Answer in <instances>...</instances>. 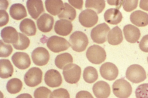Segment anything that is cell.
<instances>
[{"label": "cell", "instance_id": "cell-20", "mask_svg": "<svg viewBox=\"0 0 148 98\" xmlns=\"http://www.w3.org/2000/svg\"><path fill=\"white\" fill-rule=\"evenodd\" d=\"M105 21L110 24L116 25L121 22L123 19L122 13L116 8H110L104 13Z\"/></svg>", "mask_w": 148, "mask_h": 98}, {"label": "cell", "instance_id": "cell-3", "mask_svg": "<svg viewBox=\"0 0 148 98\" xmlns=\"http://www.w3.org/2000/svg\"><path fill=\"white\" fill-rule=\"evenodd\" d=\"M126 75L128 80L134 83L142 82L147 78L146 73L144 68L136 64L132 65L127 68Z\"/></svg>", "mask_w": 148, "mask_h": 98}, {"label": "cell", "instance_id": "cell-11", "mask_svg": "<svg viewBox=\"0 0 148 98\" xmlns=\"http://www.w3.org/2000/svg\"><path fill=\"white\" fill-rule=\"evenodd\" d=\"M100 72L102 77L106 80H115L119 74V70L116 66L111 62H106L100 67Z\"/></svg>", "mask_w": 148, "mask_h": 98}, {"label": "cell", "instance_id": "cell-14", "mask_svg": "<svg viewBox=\"0 0 148 98\" xmlns=\"http://www.w3.org/2000/svg\"><path fill=\"white\" fill-rule=\"evenodd\" d=\"M26 6L29 15L35 20L45 11L43 2L41 0H28Z\"/></svg>", "mask_w": 148, "mask_h": 98}, {"label": "cell", "instance_id": "cell-4", "mask_svg": "<svg viewBox=\"0 0 148 98\" xmlns=\"http://www.w3.org/2000/svg\"><path fill=\"white\" fill-rule=\"evenodd\" d=\"M86 57L91 63L99 64L105 61L106 55L103 48L99 45H94L88 49L86 52Z\"/></svg>", "mask_w": 148, "mask_h": 98}, {"label": "cell", "instance_id": "cell-15", "mask_svg": "<svg viewBox=\"0 0 148 98\" xmlns=\"http://www.w3.org/2000/svg\"><path fill=\"white\" fill-rule=\"evenodd\" d=\"M54 18L47 13L42 15L37 20L36 23L39 30L46 33L51 31L54 23Z\"/></svg>", "mask_w": 148, "mask_h": 98}, {"label": "cell", "instance_id": "cell-7", "mask_svg": "<svg viewBox=\"0 0 148 98\" xmlns=\"http://www.w3.org/2000/svg\"><path fill=\"white\" fill-rule=\"evenodd\" d=\"M47 46L50 50L54 53L66 51L71 46L66 39L57 36L50 37L47 41Z\"/></svg>", "mask_w": 148, "mask_h": 98}, {"label": "cell", "instance_id": "cell-37", "mask_svg": "<svg viewBox=\"0 0 148 98\" xmlns=\"http://www.w3.org/2000/svg\"><path fill=\"white\" fill-rule=\"evenodd\" d=\"M138 1H123L122 5L125 11L130 12L135 10L137 7Z\"/></svg>", "mask_w": 148, "mask_h": 98}, {"label": "cell", "instance_id": "cell-47", "mask_svg": "<svg viewBox=\"0 0 148 98\" xmlns=\"http://www.w3.org/2000/svg\"></svg>", "mask_w": 148, "mask_h": 98}, {"label": "cell", "instance_id": "cell-32", "mask_svg": "<svg viewBox=\"0 0 148 98\" xmlns=\"http://www.w3.org/2000/svg\"><path fill=\"white\" fill-rule=\"evenodd\" d=\"M18 39L16 43L13 44L14 48L17 50H23L28 48L30 41L28 37L18 32Z\"/></svg>", "mask_w": 148, "mask_h": 98}, {"label": "cell", "instance_id": "cell-36", "mask_svg": "<svg viewBox=\"0 0 148 98\" xmlns=\"http://www.w3.org/2000/svg\"><path fill=\"white\" fill-rule=\"evenodd\" d=\"M68 91L64 88H60L54 91L51 94L50 98H70Z\"/></svg>", "mask_w": 148, "mask_h": 98}, {"label": "cell", "instance_id": "cell-35", "mask_svg": "<svg viewBox=\"0 0 148 98\" xmlns=\"http://www.w3.org/2000/svg\"><path fill=\"white\" fill-rule=\"evenodd\" d=\"M137 98H148V83H144L139 86L135 91Z\"/></svg>", "mask_w": 148, "mask_h": 98}, {"label": "cell", "instance_id": "cell-1", "mask_svg": "<svg viewBox=\"0 0 148 98\" xmlns=\"http://www.w3.org/2000/svg\"><path fill=\"white\" fill-rule=\"evenodd\" d=\"M69 43L73 51L77 52H82L86 49L89 43V40L84 32L76 31L71 35Z\"/></svg>", "mask_w": 148, "mask_h": 98}, {"label": "cell", "instance_id": "cell-21", "mask_svg": "<svg viewBox=\"0 0 148 98\" xmlns=\"http://www.w3.org/2000/svg\"><path fill=\"white\" fill-rule=\"evenodd\" d=\"M130 19L133 24L138 27H144L148 25V14L140 10L132 12Z\"/></svg>", "mask_w": 148, "mask_h": 98}, {"label": "cell", "instance_id": "cell-25", "mask_svg": "<svg viewBox=\"0 0 148 98\" xmlns=\"http://www.w3.org/2000/svg\"><path fill=\"white\" fill-rule=\"evenodd\" d=\"M109 43L113 45L121 44L123 40L122 32L118 26H116L109 32L108 35Z\"/></svg>", "mask_w": 148, "mask_h": 98}, {"label": "cell", "instance_id": "cell-45", "mask_svg": "<svg viewBox=\"0 0 148 98\" xmlns=\"http://www.w3.org/2000/svg\"><path fill=\"white\" fill-rule=\"evenodd\" d=\"M16 98H33L32 96L29 94H23L18 96Z\"/></svg>", "mask_w": 148, "mask_h": 98}, {"label": "cell", "instance_id": "cell-9", "mask_svg": "<svg viewBox=\"0 0 148 98\" xmlns=\"http://www.w3.org/2000/svg\"><path fill=\"white\" fill-rule=\"evenodd\" d=\"M99 20L97 13L90 9H87L82 11L79 16V20L83 26L90 28L95 25Z\"/></svg>", "mask_w": 148, "mask_h": 98}, {"label": "cell", "instance_id": "cell-44", "mask_svg": "<svg viewBox=\"0 0 148 98\" xmlns=\"http://www.w3.org/2000/svg\"><path fill=\"white\" fill-rule=\"evenodd\" d=\"M108 3L111 5L119 6L122 4L123 1H108Z\"/></svg>", "mask_w": 148, "mask_h": 98}, {"label": "cell", "instance_id": "cell-38", "mask_svg": "<svg viewBox=\"0 0 148 98\" xmlns=\"http://www.w3.org/2000/svg\"><path fill=\"white\" fill-rule=\"evenodd\" d=\"M1 19H0V26L1 27L6 25L9 21V16L8 13L5 10H0Z\"/></svg>", "mask_w": 148, "mask_h": 98}, {"label": "cell", "instance_id": "cell-40", "mask_svg": "<svg viewBox=\"0 0 148 98\" xmlns=\"http://www.w3.org/2000/svg\"><path fill=\"white\" fill-rule=\"evenodd\" d=\"M76 98H94L91 93L87 91H81L78 92Z\"/></svg>", "mask_w": 148, "mask_h": 98}, {"label": "cell", "instance_id": "cell-42", "mask_svg": "<svg viewBox=\"0 0 148 98\" xmlns=\"http://www.w3.org/2000/svg\"><path fill=\"white\" fill-rule=\"evenodd\" d=\"M140 7L143 10L148 11V0H141L140 2Z\"/></svg>", "mask_w": 148, "mask_h": 98}, {"label": "cell", "instance_id": "cell-27", "mask_svg": "<svg viewBox=\"0 0 148 98\" xmlns=\"http://www.w3.org/2000/svg\"><path fill=\"white\" fill-rule=\"evenodd\" d=\"M64 7L58 17L60 19L65 20L72 22L75 19L76 17V11L75 9L70 4L65 3Z\"/></svg>", "mask_w": 148, "mask_h": 98}, {"label": "cell", "instance_id": "cell-46", "mask_svg": "<svg viewBox=\"0 0 148 98\" xmlns=\"http://www.w3.org/2000/svg\"><path fill=\"white\" fill-rule=\"evenodd\" d=\"M147 62H148V57H147Z\"/></svg>", "mask_w": 148, "mask_h": 98}, {"label": "cell", "instance_id": "cell-24", "mask_svg": "<svg viewBox=\"0 0 148 98\" xmlns=\"http://www.w3.org/2000/svg\"><path fill=\"white\" fill-rule=\"evenodd\" d=\"M20 29L22 33L27 36H34L36 34V28L35 22L29 18H25L21 21Z\"/></svg>", "mask_w": 148, "mask_h": 98}, {"label": "cell", "instance_id": "cell-41", "mask_svg": "<svg viewBox=\"0 0 148 98\" xmlns=\"http://www.w3.org/2000/svg\"><path fill=\"white\" fill-rule=\"evenodd\" d=\"M68 2L76 8L81 10L82 8L83 4V1H68Z\"/></svg>", "mask_w": 148, "mask_h": 98}, {"label": "cell", "instance_id": "cell-28", "mask_svg": "<svg viewBox=\"0 0 148 98\" xmlns=\"http://www.w3.org/2000/svg\"><path fill=\"white\" fill-rule=\"evenodd\" d=\"M73 59L71 55L68 53H64L58 55L56 58L55 64L59 69H63L67 65L72 64Z\"/></svg>", "mask_w": 148, "mask_h": 98}, {"label": "cell", "instance_id": "cell-2", "mask_svg": "<svg viewBox=\"0 0 148 98\" xmlns=\"http://www.w3.org/2000/svg\"><path fill=\"white\" fill-rule=\"evenodd\" d=\"M114 95L119 98H127L130 96L132 89L130 83L122 78L115 81L112 86Z\"/></svg>", "mask_w": 148, "mask_h": 98}, {"label": "cell", "instance_id": "cell-30", "mask_svg": "<svg viewBox=\"0 0 148 98\" xmlns=\"http://www.w3.org/2000/svg\"><path fill=\"white\" fill-rule=\"evenodd\" d=\"M23 83L19 79L13 78L9 80L6 85L8 92L11 94H15L20 92L22 90Z\"/></svg>", "mask_w": 148, "mask_h": 98}, {"label": "cell", "instance_id": "cell-34", "mask_svg": "<svg viewBox=\"0 0 148 98\" xmlns=\"http://www.w3.org/2000/svg\"><path fill=\"white\" fill-rule=\"evenodd\" d=\"M51 91L47 87H41L36 89L34 93L35 98H50Z\"/></svg>", "mask_w": 148, "mask_h": 98}, {"label": "cell", "instance_id": "cell-16", "mask_svg": "<svg viewBox=\"0 0 148 98\" xmlns=\"http://www.w3.org/2000/svg\"><path fill=\"white\" fill-rule=\"evenodd\" d=\"M92 89L94 94L97 98H108L110 94L111 89L109 85L103 81L95 83Z\"/></svg>", "mask_w": 148, "mask_h": 98}, {"label": "cell", "instance_id": "cell-12", "mask_svg": "<svg viewBox=\"0 0 148 98\" xmlns=\"http://www.w3.org/2000/svg\"><path fill=\"white\" fill-rule=\"evenodd\" d=\"M44 80L46 84L50 87H60L62 82L61 74L57 70L50 69L46 72Z\"/></svg>", "mask_w": 148, "mask_h": 98}, {"label": "cell", "instance_id": "cell-5", "mask_svg": "<svg viewBox=\"0 0 148 98\" xmlns=\"http://www.w3.org/2000/svg\"><path fill=\"white\" fill-rule=\"evenodd\" d=\"M81 69L74 64L66 65L63 69V74L66 81L71 84H76L79 81L81 74Z\"/></svg>", "mask_w": 148, "mask_h": 98}, {"label": "cell", "instance_id": "cell-31", "mask_svg": "<svg viewBox=\"0 0 148 98\" xmlns=\"http://www.w3.org/2000/svg\"><path fill=\"white\" fill-rule=\"evenodd\" d=\"M106 5L104 1H86L85 7L87 9H90L99 14L103 11Z\"/></svg>", "mask_w": 148, "mask_h": 98}, {"label": "cell", "instance_id": "cell-10", "mask_svg": "<svg viewBox=\"0 0 148 98\" xmlns=\"http://www.w3.org/2000/svg\"><path fill=\"white\" fill-rule=\"evenodd\" d=\"M32 58L34 63L37 66H42L47 64L50 59V54L45 48L39 47L32 52Z\"/></svg>", "mask_w": 148, "mask_h": 98}, {"label": "cell", "instance_id": "cell-29", "mask_svg": "<svg viewBox=\"0 0 148 98\" xmlns=\"http://www.w3.org/2000/svg\"><path fill=\"white\" fill-rule=\"evenodd\" d=\"M98 72L93 67H87L83 72V79L86 82L88 83H94L98 79Z\"/></svg>", "mask_w": 148, "mask_h": 98}, {"label": "cell", "instance_id": "cell-6", "mask_svg": "<svg viewBox=\"0 0 148 98\" xmlns=\"http://www.w3.org/2000/svg\"><path fill=\"white\" fill-rule=\"evenodd\" d=\"M110 30V28L106 23L99 24L92 30L90 34L91 39L96 43L103 44L107 41V35Z\"/></svg>", "mask_w": 148, "mask_h": 98}, {"label": "cell", "instance_id": "cell-17", "mask_svg": "<svg viewBox=\"0 0 148 98\" xmlns=\"http://www.w3.org/2000/svg\"><path fill=\"white\" fill-rule=\"evenodd\" d=\"M123 32L125 39L131 43H136L141 36L140 31L138 28L131 24L125 26Z\"/></svg>", "mask_w": 148, "mask_h": 98}, {"label": "cell", "instance_id": "cell-22", "mask_svg": "<svg viewBox=\"0 0 148 98\" xmlns=\"http://www.w3.org/2000/svg\"><path fill=\"white\" fill-rule=\"evenodd\" d=\"M45 3L46 10L53 16L59 15L64 7V4L61 0H47L45 1Z\"/></svg>", "mask_w": 148, "mask_h": 98}, {"label": "cell", "instance_id": "cell-13", "mask_svg": "<svg viewBox=\"0 0 148 98\" xmlns=\"http://www.w3.org/2000/svg\"><path fill=\"white\" fill-rule=\"evenodd\" d=\"M12 60L15 66L21 70H25L28 68L31 63L29 55L24 52L15 53L12 56Z\"/></svg>", "mask_w": 148, "mask_h": 98}, {"label": "cell", "instance_id": "cell-33", "mask_svg": "<svg viewBox=\"0 0 148 98\" xmlns=\"http://www.w3.org/2000/svg\"><path fill=\"white\" fill-rule=\"evenodd\" d=\"M13 49L10 44L4 43L2 40H1V48H0V57L6 58L8 57L12 53Z\"/></svg>", "mask_w": 148, "mask_h": 98}, {"label": "cell", "instance_id": "cell-8", "mask_svg": "<svg viewBox=\"0 0 148 98\" xmlns=\"http://www.w3.org/2000/svg\"><path fill=\"white\" fill-rule=\"evenodd\" d=\"M42 77L41 70L38 68L33 67L30 69L25 74L24 81L27 86L33 87L41 83Z\"/></svg>", "mask_w": 148, "mask_h": 98}, {"label": "cell", "instance_id": "cell-18", "mask_svg": "<svg viewBox=\"0 0 148 98\" xmlns=\"http://www.w3.org/2000/svg\"><path fill=\"white\" fill-rule=\"evenodd\" d=\"M73 26L71 22L65 20H61L55 23L54 30L57 34L66 36L71 33Z\"/></svg>", "mask_w": 148, "mask_h": 98}, {"label": "cell", "instance_id": "cell-43", "mask_svg": "<svg viewBox=\"0 0 148 98\" xmlns=\"http://www.w3.org/2000/svg\"><path fill=\"white\" fill-rule=\"evenodd\" d=\"M2 2L0 1L1 2V10H6L8 7L9 5V3L8 1H2Z\"/></svg>", "mask_w": 148, "mask_h": 98}, {"label": "cell", "instance_id": "cell-19", "mask_svg": "<svg viewBox=\"0 0 148 98\" xmlns=\"http://www.w3.org/2000/svg\"><path fill=\"white\" fill-rule=\"evenodd\" d=\"M1 36L4 43L8 44L16 43L18 39V32L12 26L4 28L1 31Z\"/></svg>", "mask_w": 148, "mask_h": 98}, {"label": "cell", "instance_id": "cell-26", "mask_svg": "<svg viewBox=\"0 0 148 98\" xmlns=\"http://www.w3.org/2000/svg\"><path fill=\"white\" fill-rule=\"evenodd\" d=\"M0 67V77L1 78H7L12 76L14 72V68L10 60L6 59H1Z\"/></svg>", "mask_w": 148, "mask_h": 98}, {"label": "cell", "instance_id": "cell-39", "mask_svg": "<svg viewBox=\"0 0 148 98\" xmlns=\"http://www.w3.org/2000/svg\"><path fill=\"white\" fill-rule=\"evenodd\" d=\"M139 45L140 49L143 52L148 53V34L143 37Z\"/></svg>", "mask_w": 148, "mask_h": 98}, {"label": "cell", "instance_id": "cell-23", "mask_svg": "<svg viewBox=\"0 0 148 98\" xmlns=\"http://www.w3.org/2000/svg\"><path fill=\"white\" fill-rule=\"evenodd\" d=\"M9 13L12 18L16 20H21L27 16L25 7L19 3L13 4L10 7Z\"/></svg>", "mask_w": 148, "mask_h": 98}]
</instances>
